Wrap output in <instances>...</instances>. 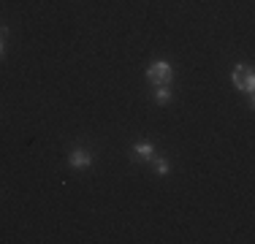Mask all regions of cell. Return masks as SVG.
Returning a JSON list of instances; mask_svg holds the SVG:
<instances>
[{
	"label": "cell",
	"mask_w": 255,
	"mask_h": 244,
	"mask_svg": "<svg viewBox=\"0 0 255 244\" xmlns=\"http://www.w3.org/2000/svg\"><path fill=\"white\" fill-rule=\"evenodd\" d=\"M147 79H149V84H155V87H168L171 79H174V68L166 63V60H155V63L147 68Z\"/></svg>",
	"instance_id": "1"
},
{
	"label": "cell",
	"mask_w": 255,
	"mask_h": 244,
	"mask_svg": "<svg viewBox=\"0 0 255 244\" xmlns=\"http://www.w3.org/2000/svg\"><path fill=\"white\" fill-rule=\"evenodd\" d=\"M234 87L236 90H242V93H247V95H253V90H255V76H253V71H250V65H245V63H239L234 68Z\"/></svg>",
	"instance_id": "2"
},
{
	"label": "cell",
	"mask_w": 255,
	"mask_h": 244,
	"mask_svg": "<svg viewBox=\"0 0 255 244\" xmlns=\"http://www.w3.org/2000/svg\"><path fill=\"white\" fill-rule=\"evenodd\" d=\"M68 166L71 168H90L93 166V155L87 149H82V146H76V149L68 152Z\"/></svg>",
	"instance_id": "3"
},
{
	"label": "cell",
	"mask_w": 255,
	"mask_h": 244,
	"mask_svg": "<svg viewBox=\"0 0 255 244\" xmlns=\"http://www.w3.org/2000/svg\"><path fill=\"white\" fill-rule=\"evenodd\" d=\"M130 155L138 157V160H152V157H155V146H152V141H138V144H133Z\"/></svg>",
	"instance_id": "4"
},
{
	"label": "cell",
	"mask_w": 255,
	"mask_h": 244,
	"mask_svg": "<svg viewBox=\"0 0 255 244\" xmlns=\"http://www.w3.org/2000/svg\"><path fill=\"white\" fill-rule=\"evenodd\" d=\"M168 101H171V90H168V87H157L155 90V103H157V106H166Z\"/></svg>",
	"instance_id": "5"
},
{
	"label": "cell",
	"mask_w": 255,
	"mask_h": 244,
	"mask_svg": "<svg viewBox=\"0 0 255 244\" xmlns=\"http://www.w3.org/2000/svg\"><path fill=\"white\" fill-rule=\"evenodd\" d=\"M152 160H155V171H157V174L166 176L168 174V160H166V157H152Z\"/></svg>",
	"instance_id": "6"
},
{
	"label": "cell",
	"mask_w": 255,
	"mask_h": 244,
	"mask_svg": "<svg viewBox=\"0 0 255 244\" xmlns=\"http://www.w3.org/2000/svg\"><path fill=\"white\" fill-rule=\"evenodd\" d=\"M5 54V46H3V38H0V57Z\"/></svg>",
	"instance_id": "7"
},
{
	"label": "cell",
	"mask_w": 255,
	"mask_h": 244,
	"mask_svg": "<svg viewBox=\"0 0 255 244\" xmlns=\"http://www.w3.org/2000/svg\"><path fill=\"white\" fill-rule=\"evenodd\" d=\"M3 33H5V30H0V38H3Z\"/></svg>",
	"instance_id": "8"
}]
</instances>
